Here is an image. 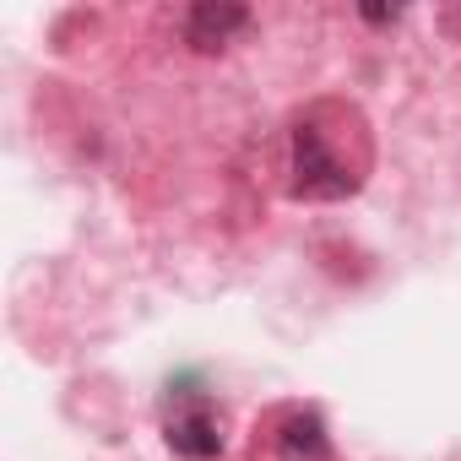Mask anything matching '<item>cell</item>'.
<instances>
[{"label":"cell","mask_w":461,"mask_h":461,"mask_svg":"<svg viewBox=\"0 0 461 461\" xmlns=\"http://www.w3.org/2000/svg\"><path fill=\"white\" fill-rule=\"evenodd\" d=\"M299 179H294V195H315V201H331V195H348L358 179L326 152V141H321V131L315 125H304L299 131V168H294Z\"/></svg>","instance_id":"1"},{"label":"cell","mask_w":461,"mask_h":461,"mask_svg":"<svg viewBox=\"0 0 461 461\" xmlns=\"http://www.w3.org/2000/svg\"><path fill=\"white\" fill-rule=\"evenodd\" d=\"M245 23H250V12L234 6V0H201V6H190V17H185V39L195 50H222Z\"/></svg>","instance_id":"2"},{"label":"cell","mask_w":461,"mask_h":461,"mask_svg":"<svg viewBox=\"0 0 461 461\" xmlns=\"http://www.w3.org/2000/svg\"><path fill=\"white\" fill-rule=\"evenodd\" d=\"M168 445H174V456H185V461H212V456L222 450V434H217V423H212L206 412H185V418L168 423Z\"/></svg>","instance_id":"3"},{"label":"cell","mask_w":461,"mask_h":461,"mask_svg":"<svg viewBox=\"0 0 461 461\" xmlns=\"http://www.w3.org/2000/svg\"><path fill=\"white\" fill-rule=\"evenodd\" d=\"M283 445H288V456L299 461H321L326 456V429H321V418L315 412H294L288 418V429H283Z\"/></svg>","instance_id":"4"}]
</instances>
